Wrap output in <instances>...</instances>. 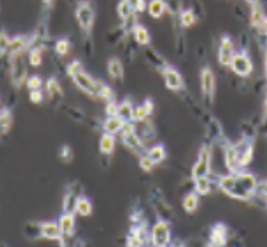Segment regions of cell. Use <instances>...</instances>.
<instances>
[{"mask_svg": "<svg viewBox=\"0 0 267 247\" xmlns=\"http://www.w3.org/2000/svg\"><path fill=\"white\" fill-rule=\"evenodd\" d=\"M219 187L230 197L247 201V199H251L252 195L257 192L258 182L251 174L237 172V174L221 178Z\"/></svg>", "mask_w": 267, "mask_h": 247, "instance_id": "6da1fadb", "label": "cell"}, {"mask_svg": "<svg viewBox=\"0 0 267 247\" xmlns=\"http://www.w3.org/2000/svg\"><path fill=\"white\" fill-rule=\"evenodd\" d=\"M76 21L78 24L82 28L83 32H86L87 35L92 31L94 21H95V7L92 4L91 0H83L81 1L75 11Z\"/></svg>", "mask_w": 267, "mask_h": 247, "instance_id": "7a4b0ae2", "label": "cell"}, {"mask_svg": "<svg viewBox=\"0 0 267 247\" xmlns=\"http://www.w3.org/2000/svg\"><path fill=\"white\" fill-rule=\"evenodd\" d=\"M210 163H211V147L202 146L198 154L197 163L192 167V178L197 179L201 177H207L210 174Z\"/></svg>", "mask_w": 267, "mask_h": 247, "instance_id": "3957f363", "label": "cell"}, {"mask_svg": "<svg viewBox=\"0 0 267 247\" xmlns=\"http://www.w3.org/2000/svg\"><path fill=\"white\" fill-rule=\"evenodd\" d=\"M72 81L75 83L79 90H82L84 94L90 96H98L99 94V87L101 83L94 81L88 74H86L84 71H79L76 75L72 76Z\"/></svg>", "mask_w": 267, "mask_h": 247, "instance_id": "277c9868", "label": "cell"}, {"mask_svg": "<svg viewBox=\"0 0 267 247\" xmlns=\"http://www.w3.org/2000/svg\"><path fill=\"white\" fill-rule=\"evenodd\" d=\"M230 67L239 76H247L252 72V62L246 52H235L232 56Z\"/></svg>", "mask_w": 267, "mask_h": 247, "instance_id": "5b68a950", "label": "cell"}, {"mask_svg": "<svg viewBox=\"0 0 267 247\" xmlns=\"http://www.w3.org/2000/svg\"><path fill=\"white\" fill-rule=\"evenodd\" d=\"M27 78V66H25L23 54L12 56V64H11V79L14 84L21 87Z\"/></svg>", "mask_w": 267, "mask_h": 247, "instance_id": "8992f818", "label": "cell"}, {"mask_svg": "<svg viewBox=\"0 0 267 247\" xmlns=\"http://www.w3.org/2000/svg\"><path fill=\"white\" fill-rule=\"evenodd\" d=\"M201 83H202V92L206 99L207 103L211 104L214 101V94H215V78L212 74L211 68H203L201 72Z\"/></svg>", "mask_w": 267, "mask_h": 247, "instance_id": "52a82bcc", "label": "cell"}, {"mask_svg": "<svg viewBox=\"0 0 267 247\" xmlns=\"http://www.w3.org/2000/svg\"><path fill=\"white\" fill-rule=\"evenodd\" d=\"M234 45L230 36L223 35L221 38V44H219V50H218V62L222 66H230L232 56H234Z\"/></svg>", "mask_w": 267, "mask_h": 247, "instance_id": "ba28073f", "label": "cell"}, {"mask_svg": "<svg viewBox=\"0 0 267 247\" xmlns=\"http://www.w3.org/2000/svg\"><path fill=\"white\" fill-rule=\"evenodd\" d=\"M152 243L155 246L163 247L168 245L170 242V227L164 221H159V222L154 225L152 227Z\"/></svg>", "mask_w": 267, "mask_h": 247, "instance_id": "9c48e42d", "label": "cell"}, {"mask_svg": "<svg viewBox=\"0 0 267 247\" xmlns=\"http://www.w3.org/2000/svg\"><path fill=\"white\" fill-rule=\"evenodd\" d=\"M162 72H163L164 82H166V87L168 90L179 91L183 88V79H182L181 74L174 67L167 66Z\"/></svg>", "mask_w": 267, "mask_h": 247, "instance_id": "30bf717a", "label": "cell"}, {"mask_svg": "<svg viewBox=\"0 0 267 247\" xmlns=\"http://www.w3.org/2000/svg\"><path fill=\"white\" fill-rule=\"evenodd\" d=\"M31 41L27 36L18 35L15 38H12L10 41V47H8V52L11 55H18V54H23V51L27 48H30Z\"/></svg>", "mask_w": 267, "mask_h": 247, "instance_id": "8fae6325", "label": "cell"}, {"mask_svg": "<svg viewBox=\"0 0 267 247\" xmlns=\"http://www.w3.org/2000/svg\"><path fill=\"white\" fill-rule=\"evenodd\" d=\"M210 243L212 246H225L227 243V227L223 223H218L211 230Z\"/></svg>", "mask_w": 267, "mask_h": 247, "instance_id": "7c38bea8", "label": "cell"}, {"mask_svg": "<svg viewBox=\"0 0 267 247\" xmlns=\"http://www.w3.org/2000/svg\"><path fill=\"white\" fill-rule=\"evenodd\" d=\"M226 165L231 174H237L239 168V151L237 146H228L226 150Z\"/></svg>", "mask_w": 267, "mask_h": 247, "instance_id": "4fadbf2b", "label": "cell"}, {"mask_svg": "<svg viewBox=\"0 0 267 247\" xmlns=\"http://www.w3.org/2000/svg\"><path fill=\"white\" fill-rule=\"evenodd\" d=\"M41 234L47 239H61L63 237L59 225L55 222H47L41 225Z\"/></svg>", "mask_w": 267, "mask_h": 247, "instance_id": "5bb4252c", "label": "cell"}, {"mask_svg": "<svg viewBox=\"0 0 267 247\" xmlns=\"http://www.w3.org/2000/svg\"><path fill=\"white\" fill-rule=\"evenodd\" d=\"M59 227H61L62 234L64 237H68L74 231V227H75V215L74 212H64L61 217V221H59Z\"/></svg>", "mask_w": 267, "mask_h": 247, "instance_id": "9a60e30c", "label": "cell"}, {"mask_svg": "<svg viewBox=\"0 0 267 247\" xmlns=\"http://www.w3.org/2000/svg\"><path fill=\"white\" fill-rule=\"evenodd\" d=\"M124 122L126 121H123L119 115L108 116L106 121H104V123H103V130H104V132H108V134H114V135H115V134L122 131Z\"/></svg>", "mask_w": 267, "mask_h": 247, "instance_id": "2e32d148", "label": "cell"}, {"mask_svg": "<svg viewBox=\"0 0 267 247\" xmlns=\"http://www.w3.org/2000/svg\"><path fill=\"white\" fill-rule=\"evenodd\" d=\"M123 143L126 144V147H128L132 152H135L138 155H143L144 152V146H143V142L139 136H136L135 134L132 135L124 136L123 138Z\"/></svg>", "mask_w": 267, "mask_h": 247, "instance_id": "e0dca14e", "label": "cell"}, {"mask_svg": "<svg viewBox=\"0 0 267 247\" xmlns=\"http://www.w3.org/2000/svg\"><path fill=\"white\" fill-rule=\"evenodd\" d=\"M131 32L134 34V38H135V41L138 43V44H141V45L150 44V41H151V36H150V34H148V31H147V28L144 27V25L135 24Z\"/></svg>", "mask_w": 267, "mask_h": 247, "instance_id": "ac0fdd59", "label": "cell"}, {"mask_svg": "<svg viewBox=\"0 0 267 247\" xmlns=\"http://www.w3.org/2000/svg\"><path fill=\"white\" fill-rule=\"evenodd\" d=\"M114 147H115V138H114V134H108V132H104L101 138V142H99V150H101V154H104V155H110L114 151Z\"/></svg>", "mask_w": 267, "mask_h": 247, "instance_id": "d6986e66", "label": "cell"}, {"mask_svg": "<svg viewBox=\"0 0 267 247\" xmlns=\"http://www.w3.org/2000/svg\"><path fill=\"white\" fill-rule=\"evenodd\" d=\"M263 19H265V14H263L262 5L259 3L251 5V11H250V24H251V27L261 28Z\"/></svg>", "mask_w": 267, "mask_h": 247, "instance_id": "ffe728a7", "label": "cell"}, {"mask_svg": "<svg viewBox=\"0 0 267 247\" xmlns=\"http://www.w3.org/2000/svg\"><path fill=\"white\" fill-rule=\"evenodd\" d=\"M75 212L81 217H88L92 212V205L91 201L86 197H78L75 205Z\"/></svg>", "mask_w": 267, "mask_h": 247, "instance_id": "44dd1931", "label": "cell"}, {"mask_svg": "<svg viewBox=\"0 0 267 247\" xmlns=\"http://www.w3.org/2000/svg\"><path fill=\"white\" fill-rule=\"evenodd\" d=\"M147 11L148 14L155 18V19H159L163 16V14L166 12V4H164V0H150V3L147 5Z\"/></svg>", "mask_w": 267, "mask_h": 247, "instance_id": "7402d4cb", "label": "cell"}, {"mask_svg": "<svg viewBox=\"0 0 267 247\" xmlns=\"http://www.w3.org/2000/svg\"><path fill=\"white\" fill-rule=\"evenodd\" d=\"M108 74L111 76L112 79H121L123 76V66H122V62L118 59V58H111L108 61Z\"/></svg>", "mask_w": 267, "mask_h": 247, "instance_id": "603a6c76", "label": "cell"}, {"mask_svg": "<svg viewBox=\"0 0 267 247\" xmlns=\"http://www.w3.org/2000/svg\"><path fill=\"white\" fill-rule=\"evenodd\" d=\"M118 115L121 116L123 121L132 122L134 121V107H132L131 102L124 101L119 104V112Z\"/></svg>", "mask_w": 267, "mask_h": 247, "instance_id": "cb8c5ba5", "label": "cell"}, {"mask_svg": "<svg viewBox=\"0 0 267 247\" xmlns=\"http://www.w3.org/2000/svg\"><path fill=\"white\" fill-rule=\"evenodd\" d=\"M0 126H1V134H7L12 126V114L5 107H3L0 111Z\"/></svg>", "mask_w": 267, "mask_h": 247, "instance_id": "d4e9b609", "label": "cell"}, {"mask_svg": "<svg viewBox=\"0 0 267 247\" xmlns=\"http://www.w3.org/2000/svg\"><path fill=\"white\" fill-rule=\"evenodd\" d=\"M179 19H181V24L185 27V28H188L197 23V15L192 10H183L179 14Z\"/></svg>", "mask_w": 267, "mask_h": 247, "instance_id": "484cf974", "label": "cell"}, {"mask_svg": "<svg viewBox=\"0 0 267 247\" xmlns=\"http://www.w3.org/2000/svg\"><path fill=\"white\" fill-rule=\"evenodd\" d=\"M147 155L151 158L154 163H161V162L166 158L164 147L162 146V144H156V146L151 147V148L147 151Z\"/></svg>", "mask_w": 267, "mask_h": 247, "instance_id": "4316f807", "label": "cell"}, {"mask_svg": "<svg viewBox=\"0 0 267 247\" xmlns=\"http://www.w3.org/2000/svg\"><path fill=\"white\" fill-rule=\"evenodd\" d=\"M116 11H118V15H119L122 21H126L130 16L134 15V11H132L131 5L128 4L127 0H121L118 7H116Z\"/></svg>", "mask_w": 267, "mask_h": 247, "instance_id": "83f0119b", "label": "cell"}, {"mask_svg": "<svg viewBox=\"0 0 267 247\" xmlns=\"http://www.w3.org/2000/svg\"><path fill=\"white\" fill-rule=\"evenodd\" d=\"M198 195L195 192H191V194H188L183 199V208L186 210L187 212H194L197 210L198 207Z\"/></svg>", "mask_w": 267, "mask_h": 247, "instance_id": "f1b7e54d", "label": "cell"}, {"mask_svg": "<svg viewBox=\"0 0 267 247\" xmlns=\"http://www.w3.org/2000/svg\"><path fill=\"white\" fill-rule=\"evenodd\" d=\"M195 181V188L199 195H206L210 192V179L207 177H201L194 179Z\"/></svg>", "mask_w": 267, "mask_h": 247, "instance_id": "f546056e", "label": "cell"}, {"mask_svg": "<svg viewBox=\"0 0 267 247\" xmlns=\"http://www.w3.org/2000/svg\"><path fill=\"white\" fill-rule=\"evenodd\" d=\"M146 56L148 58V61L151 62L154 66H156L158 68H161L162 71L164 70L167 67V63H164V61L162 59V56L159 54H156L155 51L152 50H147L146 51Z\"/></svg>", "mask_w": 267, "mask_h": 247, "instance_id": "4dcf8cb0", "label": "cell"}, {"mask_svg": "<svg viewBox=\"0 0 267 247\" xmlns=\"http://www.w3.org/2000/svg\"><path fill=\"white\" fill-rule=\"evenodd\" d=\"M252 152H254V147L252 144H248V146L242 151V154H239V166L246 167L252 159Z\"/></svg>", "mask_w": 267, "mask_h": 247, "instance_id": "1f68e13d", "label": "cell"}, {"mask_svg": "<svg viewBox=\"0 0 267 247\" xmlns=\"http://www.w3.org/2000/svg\"><path fill=\"white\" fill-rule=\"evenodd\" d=\"M28 62L31 66L38 67L41 64V48L36 47V48H31L30 55H28Z\"/></svg>", "mask_w": 267, "mask_h": 247, "instance_id": "d6a6232c", "label": "cell"}, {"mask_svg": "<svg viewBox=\"0 0 267 247\" xmlns=\"http://www.w3.org/2000/svg\"><path fill=\"white\" fill-rule=\"evenodd\" d=\"M167 12H170L172 15L181 14L182 11V0H164Z\"/></svg>", "mask_w": 267, "mask_h": 247, "instance_id": "836d02e7", "label": "cell"}, {"mask_svg": "<svg viewBox=\"0 0 267 247\" xmlns=\"http://www.w3.org/2000/svg\"><path fill=\"white\" fill-rule=\"evenodd\" d=\"M45 91H47V94L50 96H54L56 94L62 92L61 86H59V83H58L55 78H51V79L47 81V83H45Z\"/></svg>", "mask_w": 267, "mask_h": 247, "instance_id": "e575fe53", "label": "cell"}, {"mask_svg": "<svg viewBox=\"0 0 267 247\" xmlns=\"http://www.w3.org/2000/svg\"><path fill=\"white\" fill-rule=\"evenodd\" d=\"M70 41H67V39H59V41H56L55 44V51L58 55L64 56L67 55V52L70 51Z\"/></svg>", "mask_w": 267, "mask_h": 247, "instance_id": "d590c367", "label": "cell"}, {"mask_svg": "<svg viewBox=\"0 0 267 247\" xmlns=\"http://www.w3.org/2000/svg\"><path fill=\"white\" fill-rule=\"evenodd\" d=\"M98 96H101L102 99H104V101L107 102L114 101V92H112L111 88H110L108 86H106V84H101Z\"/></svg>", "mask_w": 267, "mask_h": 247, "instance_id": "8d00e7d4", "label": "cell"}, {"mask_svg": "<svg viewBox=\"0 0 267 247\" xmlns=\"http://www.w3.org/2000/svg\"><path fill=\"white\" fill-rule=\"evenodd\" d=\"M154 165H155V163L152 162V159L148 157V155H142L141 161H139V166H141V168L143 171L150 172L152 170Z\"/></svg>", "mask_w": 267, "mask_h": 247, "instance_id": "74e56055", "label": "cell"}, {"mask_svg": "<svg viewBox=\"0 0 267 247\" xmlns=\"http://www.w3.org/2000/svg\"><path fill=\"white\" fill-rule=\"evenodd\" d=\"M147 116H148V114H147L144 106L136 107L135 110H134V121H135V122L146 121Z\"/></svg>", "mask_w": 267, "mask_h": 247, "instance_id": "f35d334b", "label": "cell"}, {"mask_svg": "<svg viewBox=\"0 0 267 247\" xmlns=\"http://www.w3.org/2000/svg\"><path fill=\"white\" fill-rule=\"evenodd\" d=\"M27 87H28L30 90H41V79L38 75L31 76L30 79L27 81Z\"/></svg>", "mask_w": 267, "mask_h": 247, "instance_id": "ab89813d", "label": "cell"}, {"mask_svg": "<svg viewBox=\"0 0 267 247\" xmlns=\"http://www.w3.org/2000/svg\"><path fill=\"white\" fill-rule=\"evenodd\" d=\"M128 4L131 5V8L134 12H142L146 8V1L144 0H127Z\"/></svg>", "mask_w": 267, "mask_h": 247, "instance_id": "60d3db41", "label": "cell"}, {"mask_svg": "<svg viewBox=\"0 0 267 247\" xmlns=\"http://www.w3.org/2000/svg\"><path fill=\"white\" fill-rule=\"evenodd\" d=\"M79 71H82L81 62L74 61L72 63H70V64L67 66V74H68V76H70V78H72L74 75H76Z\"/></svg>", "mask_w": 267, "mask_h": 247, "instance_id": "b9f144b4", "label": "cell"}, {"mask_svg": "<svg viewBox=\"0 0 267 247\" xmlns=\"http://www.w3.org/2000/svg\"><path fill=\"white\" fill-rule=\"evenodd\" d=\"M10 41L11 39L5 35V32H1V34H0V51H1V55H4V52L8 51Z\"/></svg>", "mask_w": 267, "mask_h": 247, "instance_id": "7bdbcfd3", "label": "cell"}, {"mask_svg": "<svg viewBox=\"0 0 267 247\" xmlns=\"http://www.w3.org/2000/svg\"><path fill=\"white\" fill-rule=\"evenodd\" d=\"M119 112V104H116L115 102H107L106 106V114L108 116H116Z\"/></svg>", "mask_w": 267, "mask_h": 247, "instance_id": "ee69618b", "label": "cell"}, {"mask_svg": "<svg viewBox=\"0 0 267 247\" xmlns=\"http://www.w3.org/2000/svg\"><path fill=\"white\" fill-rule=\"evenodd\" d=\"M121 134H122V138L135 134V126L132 124L131 122H124V124H123V128H122Z\"/></svg>", "mask_w": 267, "mask_h": 247, "instance_id": "f6af8a7d", "label": "cell"}, {"mask_svg": "<svg viewBox=\"0 0 267 247\" xmlns=\"http://www.w3.org/2000/svg\"><path fill=\"white\" fill-rule=\"evenodd\" d=\"M30 101L32 102V103H35V104H38V103H41V101H43V94H41V90H31Z\"/></svg>", "mask_w": 267, "mask_h": 247, "instance_id": "bcb514c9", "label": "cell"}, {"mask_svg": "<svg viewBox=\"0 0 267 247\" xmlns=\"http://www.w3.org/2000/svg\"><path fill=\"white\" fill-rule=\"evenodd\" d=\"M59 157L63 159L64 162H68L71 159V148H68L67 146H64L59 152Z\"/></svg>", "mask_w": 267, "mask_h": 247, "instance_id": "7dc6e473", "label": "cell"}, {"mask_svg": "<svg viewBox=\"0 0 267 247\" xmlns=\"http://www.w3.org/2000/svg\"><path fill=\"white\" fill-rule=\"evenodd\" d=\"M143 106H144V108H146L147 114H148V116L151 115L152 111H154V103H152L151 99H146L144 101V103H143Z\"/></svg>", "mask_w": 267, "mask_h": 247, "instance_id": "c3c4849f", "label": "cell"}, {"mask_svg": "<svg viewBox=\"0 0 267 247\" xmlns=\"http://www.w3.org/2000/svg\"><path fill=\"white\" fill-rule=\"evenodd\" d=\"M259 30L262 31V34L267 38V16H265V19L262 21V25H261V28Z\"/></svg>", "mask_w": 267, "mask_h": 247, "instance_id": "681fc988", "label": "cell"}, {"mask_svg": "<svg viewBox=\"0 0 267 247\" xmlns=\"http://www.w3.org/2000/svg\"><path fill=\"white\" fill-rule=\"evenodd\" d=\"M265 64H263V70H265V78H266V81H267V48L266 51H265Z\"/></svg>", "mask_w": 267, "mask_h": 247, "instance_id": "f907efd6", "label": "cell"}, {"mask_svg": "<svg viewBox=\"0 0 267 247\" xmlns=\"http://www.w3.org/2000/svg\"><path fill=\"white\" fill-rule=\"evenodd\" d=\"M263 118L267 121V101L265 103V107H263Z\"/></svg>", "mask_w": 267, "mask_h": 247, "instance_id": "816d5d0a", "label": "cell"}, {"mask_svg": "<svg viewBox=\"0 0 267 247\" xmlns=\"http://www.w3.org/2000/svg\"><path fill=\"white\" fill-rule=\"evenodd\" d=\"M247 3H248V4H251V5H254V4H257V3H259V0H246Z\"/></svg>", "mask_w": 267, "mask_h": 247, "instance_id": "f5cc1de1", "label": "cell"}, {"mask_svg": "<svg viewBox=\"0 0 267 247\" xmlns=\"http://www.w3.org/2000/svg\"><path fill=\"white\" fill-rule=\"evenodd\" d=\"M51 1H52V0H44V3H45V4H50Z\"/></svg>", "mask_w": 267, "mask_h": 247, "instance_id": "db71d44e", "label": "cell"}]
</instances>
